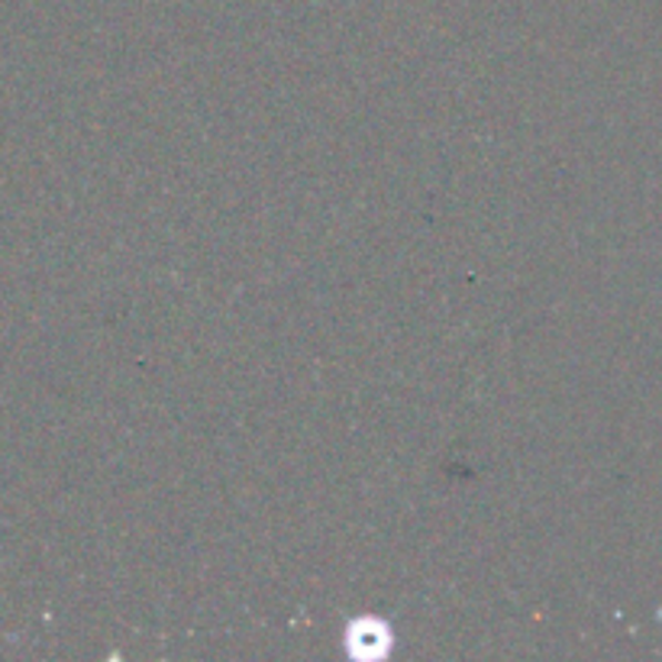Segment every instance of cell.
<instances>
[{"mask_svg":"<svg viewBox=\"0 0 662 662\" xmlns=\"http://www.w3.org/2000/svg\"><path fill=\"white\" fill-rule=\"evenodd\" d=\"M346 643H349L353 656L378 660L391 646V630H388L385 621H378V618H359V621H353L349 630H346Z\"/></svg>","mask_w":662,"mask_h":662,"instance_id":"6da1fadb","label":"cell"}]
</instances>
